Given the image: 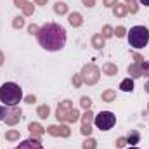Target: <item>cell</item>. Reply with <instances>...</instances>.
<instances>
[{
	"mask_svg": "<svg viewBox=\"0 0 149 149\" xmlns=\"http://www.w3.org/2000/svg\"><path fill=\"white\" fill-rule=\"evenodd\" d=\"M80 104H81V108H83V109H90V106H92V101H90V97H81Z\"/></svg>",
	"mask_w": 149,
	"mask_h": 149,
	"instance_id": "28",
	"label": "cell"
},
{
	"mask_svg": "<svg viewBox=\"0 0 149 149\" xmlns=\"http://www.w3.org/2000/svg\"><path fill=\"white\" fill-rule=\"evenodd\" d=\"M80 74H81V80H83L87 85H94V83H97V81H99L101 70H99L95 64H85Z\"/></svg>",
	"mask_w": 149,
	"mask_h": 149,
	"instance_id": "5",
	"label": "cell"
},
{
	"mask_svg": "<svg viewBox=\"0 0 149 149\" xmlns=\"http://www.w3.org/2000/svg\"><path fill=\"white\" fill-rule=\"evenodd\" d=\"M35 2H37L38 5H45L47 3V0H35Z\"/></svg>",
	"mask_w": 149,
	"mask_h": 149,
	"instance_id": "40",
	"label": "cell"
},
{
	"mask_svg": "<svg viewBox=\"0 0 149 149\" xmlns=\"http://www.w3.org/2000/svg\"><path fill=\"white\" fill-rule=\"evenodd\" d=\"M95 148H97V142L94 139H87L83 142V149H95Z\"/></svg>",
	"mask_w": 149,
	"mask_h": 149,
	"instance_id": "27",
	"label": "cell"
},
{
	"mask_svg": "<svg viewBox=\"0 0 149 149\" xmlns=\"http://www.w3.org/2000/svg\"><path fill=\"white\" fill-rule=\"evenodd\" d=\"M71 109H73L71 101H63V102L57 106V111H56L57 120H59V121H66V118H68V114H70V111H71Z\"/></svg>",
	"mask_w": 149,
	"mask_h": 149,
	"instance_id": "8",
	"label": "cell"
},
{
	"mask_svg": "<svg viewBox=\"0 0 149 149\" xmlns=\"http://www.w3.org/2000/svg\"><path fill=\"white\" fill-rule=\"evenodd\" d=\"M125 2H127V9H128L130 14H135V12L139 10V5H137L135 0H125Z\"/></svg>",
	"mask_w": 149,
	"mask_h": 149,
	"instance_id": "22",
	"label": "cell"
},
{
	"mask_svg": "<svg viewBox=\"0 0 149 149\" xmlns=\"http://www.w3.org/2000/svg\"><path fill=\"white\" fill-rule=\"evenodd\" d=\"M104 40H106V38L102 37L101 33L94 35V37H92V47H95V49H102V47H104Z\"/></svg>",
	"mask_w": 149,
	"mask_h": 149,
	"instance_id": "17",
	"label": "cell"
},
{
	"mask_svg": "<svg viewBox=\"0 0 149 149\" xmlns=\"http://www.w3.org/2000/svg\"><path fill=\"white\" fill-rule=\"evenodd\" d=\"M47 134L49 135H54V137H70L71 130L66 125H50L47 128Z\"/></svg>",
	"mask_w": 149,
	"mask_h": 149,
	"instance_id": "7",
	"label": "cell"
},
{
	"mask_svg": "<svg viewBox=\"0 0 149 149\" xmlns=\"http://www.w3.org/2000/svg\"><path fill=\"white\" fill-rule=\"evenodd\" d=\"M3 64V54H2V50H0V66Z\"/></svg>",
	"mask_w": 149,
	"mask_h": 149,
	"instance_id": "42",
	"label": "cell"
},
{
	"mask_svg": "<svg viewBox=\"0 0 149 149\" xmlns=\"http://www.w3.org/2000/svg\"><path fill=\"white\" fill-rule=\"evenodd\" d=\"M28 130H30V134H31V139H37V141H40V137H42L43 132H45V128H43L40 123H30V125H28Z\"/></svg>",
	"mask_w": 149,
	"mask_h": 149,
	"instance_id": "10",
	"label": "cell"
},
{
	"mask_svg": "<svg viewBox=\"0 0 149 149\" xmlns=\"http://www.w3.org/2000/svg\"><path fill=\"white\" fill-rule=\"evenodd\" d=\"M80 118H81V130H80V132H81L83 135H87V137H88V135L92 134V121H94V114H92L90 109H87L85 114H81Z\"/></svg>",
	"mask_w": 149,
	"mask_h": 149,
	"instance_id": "6",
	"label": "cell"
},
{
	"mask_svg": "<svg viewBox=\"0 0 149 149\" xmlns=\"http://www.w3.org/2000/svg\"><path fill=\"white\" fill-rule=\"evenodd\" d=\"M142 63H135V64H132V66H128V73L132 78H139V76H142V66H141Z\"/></svg>",
	"mask_w": 149,
	"mask_h": 149,
	"instance_id": "13",
	"label": "cell"
},
{
	"mask_svg": "<svg viewBox=\"0 0 149 149\" xmlns=\"http://www.w3.org/2000/svg\"><path fill=\"white\" fill-rule=\"evenodd\" d=\"M5 139L7 141H17L19 139V130H9V132H5Z\"/></svg>",
	"mask_w": 149,
	"mask_h": 149,
	"instance_id": "23",
	"label": "cell"
},
{
	"mask_svg": "<svg viewBox=\"0 0 149 149\" xmlns=\"http://www.w3.org/2000/svg\"><path fill=\"white\" fill-rule=\"evenodd\" d=\"M17 149H43V146H42V142L37 141V139H28V141H23L17 146Z\"/></svg>",
	"mask_w": 149,
	"mask_h": 149,
	"instance_id": "11",
	"label": "cell"
},
{
	"mask_svg": "<svg viewBox=\"0 0 149 149\" xmlns=\"http://www.w3.org/2000/svg\"><path fill=\"white\" fill-rule=\"evenodd\" d=\"M7 111H9V109H7L5 106H0V120H3V118H5V114H7Z\"/></svg>",
	"mask_w": 149,
	"mask_h": 149,
	"instance_id": "36",
	"label": "cell"
},
{
	"mask_svg": "<svg viewBox=\"0 0 149 149\" xmlns=\"http://www.w3.org/2000/svg\"><path fill=\"white\" fill-rule=\"evenodd\" d=\"M83 83V80H81V74H74L73 76V85L74 87H80Z\"/></svg>",
	"mask_w": 149,
	"mask_h": 149,
	"instance_id": "30",
	"label": "cell"
},
{
	"mask_svg": "<svg viewBox=\"0 0 149 149\" xmlns=\"http://www.w3.org/2000/svg\"><path fill=\"white\" fill-rule=\"evenodd\" d=\"M81 23H83V19H81V16H80L78 12H71V14H70V24H71V26L78 28V26H81Z\"/></svg>",
	"mask_w": 149,
	"mask_h": 149,
	"instance_id": "15",
	"label": "cell"
},
{
	"mask_svg": "<svg viewBox=\"0 0 149 149\" xmlns=\"http://www.w3.org/2000/svg\"><path fill=\"white\" fill-rule=\"evenodd\" d=\"M141 66H142V74H146V76H149V61H146V63H142Z\"/></svg>",
	"mask_w": 149,
	"mask_h": 149,
	"instance_id": "33",
	"label": "cell"
},
{
	"mask_svg": "<svg viewBox=\"0 0 149 149\" xmlns=\"http://www.w3.org/2000/svg\"><path fill=\"white\" fill-rule=\"evenodd\" d=\"M12 26L17 30V28H23L24 26V17H21V16H17V17H14V21H12Z\"/></svg>",
	"mask_w": 149,
	"mask_h": 149,
	"instance_id": "25",
	"label": "cell"
},
{
	"mask_svg": "<svg viewBox=\"0 0 149 149\" xmlns=\"http://www.w3.org/2000/svg\"><path fill=\"white\" fill-rule=\"evenodd\" d=\"M101 35H102L104 38H109V37H113V35H114V30H113L111 26H108V24H106V26L102 28V33H101Z\"/></svg>",
	"mask_w": 149,
	"mask_h": 149,
	"instance_id": "26",
	"label": "cell"
},
{
	"mask_svg": "<svg viewBox=\"0 0 149 149\" xmlns=\"http://www.w3.org/2000/svg\"><path fill=\"white\" fill-rule=\"evenodd\" d=\"M118 3V0H104V5L106 7H114Z\"/></svg>",
	"mask_w": 149,
	"mask_h": 149,
	"instance_id": "35",
	"label": "cell"
},
{
	"mask_svg": "<svg viewBox=\"0 0 149 149\" xmlns=\"http://www.w3.org/2000/svg\"><path fill=\"white\" fill-rule=\"evenodd\" d=\"M130 149H139V148H130Z\"/></svg>",
	"mask_w": 149,
	"mask_h": 149,
	"instance_id": "44",
	"label": "cell"
},
{
	"mask_svg": "<svg viewBox=\"0 0 149 149\" xmlns=\"http://www.w3.org/2000/svg\"><path fill=\"white\" fill-rule=\"evenodd\" d=\"M128 43L134 49H144L149 43V30L144 26H134L128 31Z\"/></svg>",
	"mask_w": 149,
	"mask_h": 149,
	"instance_id": "3",
	"label": "cell"
},
{
	"mask_svg": "<svg viewBox=\"0 0 149 149\" xmlns=\"http://www.w3.org/2000/svg\"><path fill=\"white\" fill-rule=\"evenodd\" d=\"M5 123L7 125H16V123H19V120H21V111L17 109V108H10L9 111H7V114H5Z\"/></svg>",
	"mask_w": 149,
	"mask_h": 149,
	"instance_id": "9",
	"label": "cell"
},
{
	"mask_svg": "<svg viewBox=\"0 0 149 149\" xmlns=\"http://www.w3.org/2000/svg\"><path fill=\"white\" fill-rule=\"evenodd\" d=\"M38 30H40V28H38L37 24H31V26H28V31H30L31 35H33V33H38Z\"/></svg>",
	"mask_w": 149,
	"mask_h": 149,
	"instance_id": "34",
	"label": "cell"
},
{
	"mask_svg": "<svg viewBox=\"0 0 149 149\" xmlns=\"http://www.w3.org/2000/svg\"><path fill=\"white\" fill-rule=\"evenodd\" d=\"M23 99V90L17 83H3L0 87V101L3 102V106H9V108H14L19 101Z\"/></svg>",
	"mask_w": 149,
	"mask_h": 149,
	"instance_id": "2",
	"label": "cell"
},
{
	"mask_svg": "<svg viewBox=\"0 0 149 149\" xmlns=\"http://www.w3.org/2000/svg\"><path fill=\"white\" fill-rule=\"evenodd\" d=\"M113 14H114L116 17H125V16L128 14L127 3H116V5L113 7Z\"/></svg>",
	"mask_w": 149,
	"mask_h": 149,
	"instance_id": "12",
	"label": "cell"
},
{
	"mask_svg": "<svg viewBox=\"0 0 149 149\" xmlns=\"http://www.w3.org/2000/svg\"><path fill=\"white\" fill-rule=\"evenodd\" d=\"M94 123L99 130L106 132V130H111L116 123V116L111 111H101L97 116H94Z\"/></svg>",
	"mask_w": 149,
	"mask_h": 149,
	"instance_id": "4",
	"label": "cell"
},
{
	"mask_svg": "<svg viewBox=\"0 0 149 149\" xmlns=\"http://www.w3.org/2000/svg\"><path fill=\"white\" fill-rule=\"evenodd\" d=\"M102 73L109 74V76H114V74H118V68H116V64L108 63V64H104V66H102Z\"/></svg>",
	"mask_w": 149,
	"mask_h": 149,
	"instance_id": "18",
	"label": "cell"
},
{
	"mask_svg": "<svg viewBox=\"0 0 149 149\" xmlns=\"http://www.w3.org/2000/svg\"><path fill=\"white\" fill-rule=\"evenodd\" d=\"M125 144H127V139H125V137H120V139H116V142H114L116 148H123Z\"/></svg>",
	"mask_w": 149,
	"mask_h": 149,
	"instance_id": "31",
	"label": "cell"
},
{
	"mask_svg": "<svg viewBox=\"0 0 149 149\" xmlns=\"http://www.w3.org/2000/svg\"><path fill=\"white\" fill-rule=\"evenodd\" d=\"M139 2H141L142 5H148V7H149V0H139Z\"/></svg>",
	"mask_w": 149,
	"mask_h": 149,
	"instance_id": "41",
	"label": "cell"
},
{
	"mask_svg": "<svg viewBox=\"0 0 149 149\" xmlns=\"http://www.w3.org/2000/svg\"><path fill=\"white\" fill-rule=\"evenodd\" d=\"M81 2H83L85 7H94L95 5V0H81Z\"/></svg>",
	"mask_w": 149,
	"mask_h": 149,
	"instance_id": "37",
	"label": "cell"
},
{
	"mask_svg": "<svg viewBox=\"0 0 149 149\" xmlns=\"http://www.w3.org/2000/svg\"><path fill=\"white\" fill-rule=\"evenodd\" d=\"M148 109H149V108H148Z\"/></svg>",
	"mask_w": 149,
	"mask_h": 149,
	"instance_id": "45",
	"label": "cell"
},
{
	"mask_svg": "<svg viewBox=\"0 0 149 149\" xmlns=\"http://www.w3.org/2000/svg\"><path fill=\"white\" fill-rule=\"evenodd\" d=\"M35 101H37V97H35V95H28V97H26V102H28V104H33Z\"/></svg>",
	"mask_w": 149,
	"mask_h": 149,
	"instance_id": "38",
	"label": "cell"
},
{
	"mask_svg": "<svg viewBox=\"0 0 149 149\" xmlns=\"http://www.w3.org/2000/svg\"><path fill=\"white\" fill-rule=\"evenodd\" d=\"M76 120H80V113L76 111V109H71L70 114H68V118H66V121H68V123H74Z\"/></svg>",
	"mask_w": 149,
	"mask_h": 149,
	"instance_id": "24",
	"label": "cell"
},
{
	"mask_svg": "<svg viewBox=\"0 0 149 149\" xmlns=\"http://www.w3.org/2000/svg\"><path fill=\"white\" fill-rule=\"evenodd\" d=\"M14 3H16V7H19V9H24V7L28 5V0H14Z\"/></svg>",
	"mask_w": 149,
	"mask_h": 149,
	"instance_id": "32",
	"label": "cell"
},
{
	"mask_svg": "<svg viewBox=\"0 0 149 149\" xmlns=\"http://www.w3.org/2000/svg\"><path fill=\"white\" fill-rule=\"evenodd\" d=\"M132 56H134V59H135V63H144V61H142V57H141L139 54H132Z\"/></svg>",
	"mask_w": 149,
	"mask_h": 149,
	"instance_id": "39",
	"label": "cell"
},
{
	"mask_svg": "<svg viewBox=\"0 0 149 149\" xmlns=\"http://www.w3.org/2000/svg\"><path fill=\"white\" fill-rule=\"evenodd\" d=\"M38 42L45 50L56 52L61 50L66 45V30L61 24L56 23H47L45 26H42L37 33Z\"/></svg>",
	"mask_w": 149,
	"mask_h": 149,
	"instance_id": "1",
	"label": "cell"
},
{
	"mask_svg": "<svg viewBox=\"0 0 149 149\" xmlns=\"http://www.w3.org/2000/svg\"><path fill=\"white\" fill-rule=\"evenodd\" d=\"M139 139H141V134H139L137 130H132V132L128 134V137H127V144H130V146L139 144Z\"/></svg>",
	"mask_w": 149,
	"mask_h": 149,
	"instance_id": "16",
	"label": "cell"
},
{
	"mask_svg": "<svg viewBox=\"0 0 149 149\" xmlns=\"http://www.w3.org/2000/svg\"><path fill=\"white\" fill-rule=\"evenodd\" d=\"M116 99V92L114 90H106V92H102V101L104 102H113Z\"/></svg>",
	"mask_w": 149,
	"mask_h": 149,
	"instance_id": "20",
	"label": "cell"
},
{
	"mask_svg": "<svg viewBox=\"0 0 149 149\" xmlns=\"http://www.w3.org/2000/svg\"><path fill=\"white\" fill-rule=\"evenodd\" d=\"M114 33H116V37H118V38H121V37H125V35H127V30H125L123 26H118V28L114 30Z\"/></svg>",
	"mask_w": 149,
	"mask_h": 149,
	"instance_id": "29",
	"label": "cell"
},
{
	"mask_svg": "<svg viewBox=\"0 0 149 149\" xmlns=\"http://www.w3.org/2000/svg\"><path fill=\"white\" fill-rule=\"evenodd\" d=\"M37 113H38V116H40L42 120H45V118H49V113H50V109H49V106H47V104H43V106H38Z\"/></svg>",
	"mask_w": 149,
	"mask_h": 149,
	"instance_id": "21",
	"label": "cell"
},
{
	"mask_svg": "<svg viewBox=\"0 0 149 149\" xmlns=\"http://www.w3.org/2000/svg\"><path fill=\"white\" fill-rule=\"evenodd\" d=\"M120 88L123 92H132L134 90V78H125L121 83H120Z\"/></svg>",
	"mask_w": 149,
	"mask_h": 149,
	"instance_id": "14",
	"label": "cell"
},
{
	"mask_svg": "<svg viewBox=\"0 0 149 149\" xmlns=\"http://www.w3.org/2000/svg\"><path fill=\"white\" fill-rule=\"evenodd\" d=\"M54 10H56V14H66L68 12V5L64 3V2H57L56 5H54Z\"/></svg>",
	"mask_w": 149,
	"mask_h": 149,
	"instance_id": "19",
	"label": "cell"
},
{
	"mask_svg": "<svg viewBox=\"0 0 149 149\" xmlns=\"http://www.w3.org/2000/svg\"><path fill=\"white\" fill-rule=\"evenodd\" d=\"M146 92H149V81L146 83Z\"/></svg>",
	"mask_w": 149,
	"mask_h": 149,
	"instance_id": "43",
	"label": "cell"
}]
</instances>
